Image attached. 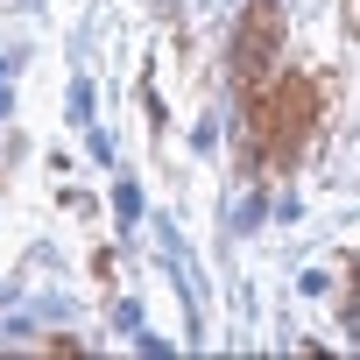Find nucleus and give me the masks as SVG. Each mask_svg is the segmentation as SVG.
<instances>
[{
    "mask_svg": "<svg viewBox=\"0 0 360 360\" xmlns=\"http://www.w3.org/2000/svg\"><path fill=\"white\" fill-rule=\"evenodd\" d=\"M248 127L262 134L269 162H290L311 127H318V85L311 78H276V85H255L248 92Z\"/></svg>",
    "mask_w": 360,
    "mask_h": 360,
    "instance_id": "obj_1",
    "label": "nucleus"
},
{
    "mask_svg": "<svg viewBox=\"0 0 360 360\" xmlns=\"http://www.w3.org/2000/svg\"><path fill=\"white\" fill-rule=\"evenodd\" d=\"M276 43H283V22H276V0H255V8L240 15V43H233V78L240 92H255L276 64Z\"/></svg>",
    "mask_w": 360,
    "mask_h": 360,
    "instance_id": "obj_2",
    "label": "nucleus"
}]
</instances>
